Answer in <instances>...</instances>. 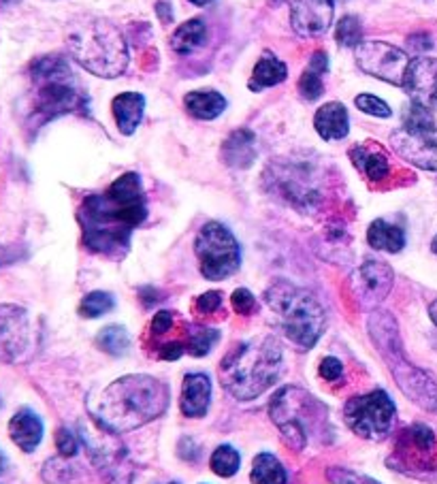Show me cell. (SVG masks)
<instances>
[{
  "label": "cell",
  "instance_id": "obj_27",
  "mask_svg": "<svg viewBox=\"0 0 437 484\" xmlns=\"http://www.w3.org/2000/svg\"><path fill=\"white\" fill-rule=\"evenodd\" d=\"M367 241L373 250L384 252H402L405 248V233L397 224L386 222V220H373L367 230Z\"/></svg>",
  "mask_w": 437,
  "mask_h": 484
},
{
  "label": "cell",
  "instance_id": "obj_36",
  "mask_svg": "<svg viewBox=\"0 0 437 484\" xmlns=\"http://www.w3.org/2000/svg\"><path fill=\"white\" fill-rule=\"evenodd\" d=\"M230 301H233L235 312L241 314V316L252 314L256 309L254 294L247 291V288H237V291L233 293V297H230Z\"/></svg>",
  "mask_w": 437,
  "mask_h": 484
},
{
  "label": "cell",
  "instance_id": "obj_16",
  "mask_svg": "<svg viewBox=\"0 0 437 484\" xmlns=\"http://www.w3.org/2000/svg\"><path fill=\"white\" fill-rule=\"evenodd\" d=\"M109 435L112 431L107 429H103V435H97L92 440L86 435L94 465L105 473L109 484H130V470H124V450H118V444L109 440Z\"/></svg>",
  "mask_w": 437,
  "mask_h": 484
},
{
  "label": "cell",
  "instance_id": "obj_10",
  "mask_svg": "<svg viewBox=\"0 0 437 484\" xmlns=\"http://www.w3.org/2000/svg\"><path fill=\"white\" fill-rule=\"evenodd\" d=\"M356 65L367 75L382 79L393 86H403L410 58L399 47L382 43V41H365L355 47Z\"/></svg>",
  "mask_w": 437,
  "mask_h": 484
},
{
  "label": "cell",
  "instance_id": "obj_25",
  "mask_svg": "<svg viewBox=\"0 0 437 484\" xmlns=\"http://www.w3.org/2000/svg\"><path fill=\"white\" fill-rule=\"evenodd\" d=\"M329 68V58H326L324 51H316L309 60V66L305 68L301 79H299V92L305 101L314 103L323 97L324 92V83H323V75Z\"/></svg>",
  "mask_w": 437,
  "mask_h": 484
},
{
  "label": "cell",
  "instance_id": "obj_46",
  "mask_svg": "<svg viewBox=\"0 0 437 484\" xmlns=\"http://www.w3.org/2000/svg\"><path fill=\"white\" fill-rule=\"evenodd\" d=\"M4 4H13V3H18V0H3Z\"/></svg>",
  "mask_w": 437,
  "mask_h": 484
},
{
  "label": "cell",
  "instance_id": "obj_19",
  "mask_svg": "<svg viewBox=\"0 0 437 484\" xmlns=\"http://www.w3.org/2000/svg\"><path fill=\"white\" fill-rule=\"evenodd\" d=\"M350 158L356 165V169H361L363 176H365L370 182L386 180L388 173H391V162H388V158L382 152V147L376 144L355 145L350 150Z\"/></svg>",
  "mask_w": 437,
  "mask_h": 484
},
{
  "label": "cell",
  "instance_id": "obj_32",
  "mask_svg": "<svg viewBox=\"0 0 437 484\" xmlns=\"http://www.w3.org/2000/svg\"><path fill=\"white\" fill-rule=\"evenodd\" d=\"M239 463H241V457L233 446H218V449L214 450L209 465H212L214 473H218V476L230 478L239 472Z\"/></svg>",
  "mask_w": 437,
  "mask_h": 484
},
{
  "label": "cell",
  "instance_id": "obj_41",
  "mask_svg": "<svg viewBox=\"0 0 437 484\" xmlns=\"http://www.w3.org/2000/svg\"><path fill=\"white\" fill-rule=\"evenodd\" d=\"M18 250L15 248H7V246H0V267L9 265V262L18 261Z\"/></svg>",
  "mask_w": 437,
  "mask_h": 484
},
{
  "label": "cell",
  "instance_id": "obj_11",
  "mask_svg": "<svg viewBox=\"0 0 437 484\" xmlns=\"http://www.w3.org/2000/svg\"><path fill=\"white\" fill-rule=\"evenodd\" d=\"M73 73L58 77L35 79L36 83V98H35V113L36 118L54 120L58 115L77 112L83 105V97L77 92V88L71 83Z\"/></svg>",
  "mask_w": 437,
  "mask_h": 484
},
{
  "label": "cell",
  "instance_id": "obj_22",
  "mask_svg": "<svg viewBox=\"0 0 437 484\" xmlns=\"http://www.w3.org/2000/svg\"><path fill=\"white\" fill-rule=\"evenodd\" d=\"M145 98L137 92H122L113 98V115L115 124H118L120 133L133 135L139 126L141 118H144Z\"/></svg>",
  "mask_w": 437,
  "mask_h": 484
},
{
  "label": "cell",
  "instance_id": "obj_9",
  "mask_svg": "<svg viewBox=\"0 0 437 484\" xmlns=\"http://www.w3.org/2000/svg\"><path fill=\"white\" fill-rule=\"evenodd\" d=\"M314 402L316 399L294 386L284 388L271 402V418L280 427L286 444H291L294 450H301L308 441V427L316 418Z\"/></svg>",
  "mask_w": 437,
  "mask_h": 484
},
{
  "label": "cell",
  "instance_id": "obj_1",
  "mask_svg": "<svg viewBox=\"0 0 437 484\" xmlns=\"http://www.w3.org/2000/svg\"><path fill=\"white\" fill-rule=\"evenodd\" d=\"M147 205L137 173H124L107 191L90 194L79 207V224L88 250L109 259H122L130 235L145 220Z\"/></svg>",
  "mask_w": 437,
  "mask_h": 484
},
{
  "label": "cell",
  "instance_id": "obj_45",
  "mask_svg": "<svg viewBox=\"0 0 437 484\" xmlns=\"http://www.w3.org/2000/svg\"><path fill=\"white\" fill-rule=\"evenodd\" d=\"M431 248H433V252L437 254V235H435V239H433V244H431Z\"/></svg>",
  "mask_w": 437,
  "mask_h": 484
},
{
  "label": "cell",
  "instance_id": "obj_24",
  "mask_svg": "<svg viewBox=\"0 0 437 484\" xmlns=\"http://www.w3.org/2000/svg\"><path fill=\"white\" fill-rule=\"evenodd\" d=\"M288 77V66L271 51H265L261 56V60L256 62L254 73L250 77V90L261 92L265 88H273L277 83H282Z\"/></svg>",
  "mask_w": 437,
  "mask_h": 484
},
{
  "label": "cell",
  "instance_id": "obj_7",
  "mask_svg": "<svg viewBox=\"0 0 437 484\" xmlns=\"http://www.w3.org/2000/svg\"><path fill=\"white\" fill-rule=\"evenodd\" d=\"M194 252L201 262V273L214 282L233 276L241 265L239 244L233 233L220 222H207L199 230Z\"/></svg>",
  "mask_w": 437,
  "mask_h": 484
},
{
  "label": "cell",
  "instance_id": "obj_17",
  "mask_svg": "<svg viewBox=\"0 0 437 484\" xmlns=\"http://www.w3.org/2000/svg\"><path fill=\"white\" fill-rule=\"evenodd\" d=\"M403 88L416 105L431 109L437 105V60L433 58H416L410 60Z\"/></svg>",
  "mask_w": 437,
  "mask_h": 484
},
{
  "label": "cell",
  "instance_id": "obj_15",
  "mask_svg": "<svg viewBox=\"0 0 437 484\" xmlns=\"http://www.w3.org/2000/svg\"><path fill=\"white\" fill-rule=\"evenodd\" d=\"M333 0H293L291 24L299 36H320L333 22Z\"/></svg>",
  "mask_w": 437,
  "mask_h": 484
},
{
  "label": "cell",
  "instance_id": "obj_40",
  "mask_svg": "<svg viewBox=\"0 0 437 484\" xmlns=\"http://www.w3.org/2000/svg\"><path fill=\"white\" fill-rule=\"evenodd\" d=\"M341 373H344V365H341V361L335 359V356H326V359L320 363V376H323L324 380L333 382L341 376Z\"/></svg>",
  "mask_w": 437,
  "mask_h": 484
},
{
  "label": "cell",
  "instance_id": "obj_44",
  "mask_svg": "<svg viewBox=\"0 0 437 484\" xmlns=\"http://www.w3.org/2000/svg\"><path fill=\"white\" fill-rule=\"evenodd\" d=\"M4 467H7V459L3 457V452H0V473L4 472Z\"/></svg>",
  "mask_w": 437,
  "mask_h": 484
},
{
  "label": "cell",
  "instance_id": "obj_42",
  "mask_svg": "<svg viewBox=\"0 0 437 484\" xmlns=\"http://www.w3.org/2000/svg\"><path fill=\"white\" fill-rule=\"evenodd\" d=\"M429 314H431V320H433V323L437 324V301H435V303H431Z\"/></svg>",
  "mask_w": 437,
  "mask_h": 484
},
{
  "label": "cell",
  "instance_id": "obj_12",
  "mask_svg": "<svg viewBox=\"0 0 437 484\" xmlns=\"http://www.w3.org/2000/svg\"><path fill=\"white\" fill-rule=\"evenodd\" d=\"M391 145L403 160L418 169L437 171V129L425 126V129H403L394 130L391 135Z\"/></svg>",
  "mask_w": 437,
  "mask_h": 484
},
{
  "label": "cell",
  "instance_id": "obj_14",
  "mask_svg": "<svg viewBox=\"0 0 437 484\" xmlns=\"http://www.w3.org/2000/svg\"><path fill=\"white\" fill-rule=\"evenodd\" d=\"M30 346V320L20 305H0V363L22 359Z\"/></svg>",
  "mask_w": 437,
  "mask_h": 484
},
{
  "label": "cell",
  "instance_id": "obj_18",
  "mask_svg": "<svg viewBox=\"0 0 437 484\" xmlns=\"http://www.w3.org/2000/svg\"><path fill=\"white\" fill-rule=\"evenodd\" d=\"M212 402V382L205 373H188L182 388V412L188 418H199L207 412Z\"/></svg>",
  "mask_w": 437,
  "mask_h": 484
},
{
  "label": "cell",
  "instance_id": "obj_37",
  "mask_svg": "<svg viewBox=\"0 0 437 484\" xmlns=\"http://www.w3.org/2000/svg\"><path fill=\"white\" fill-rule=\"evenodd\" d=\"M220 308H222V293H218V291L201 294V297L197 299V303H194V309H197V312L203 314V316H209V314L218 312Z\"/></svg>",
  "mask_w": 437,
  "mask_h": 484
},
{
  "label": "cell",
  "instance_id": "obj_39",
  "mask_svg": "<svg viewBox=\"0 0 437 484\" xmlns=\"http://www.w3.org/2000/svg\"><path fill=\"white\" fill-rule=\"evenodd\" d=\"M56 446H58V452H60L62 457H73L77 452L75 435H73L71 431L60 429L56 433Z\"/></svg>",
  "mask_w": 437,
  "mask_h": 484
},
{
  "label": "cell",
  "instance_id": "obj_20",
  "mask_svg": "<svg viewBox=\"0 0 437 484\" xmlns=\"http://www.w3.org/2000/svg\"><path fill=\"white\" fill-rule=\"evenodd\" d=\"M9 433L24 452H33L43 440V423L33 410H20L9 423Z\"/></svg>",
  "mask_w": 437,
  "mask_h": 484
},
{
  "label": "cell",
  "instance_id": "obj_30",
  "mask_svg": "<svg viewBox=\"0 0 437 484\" xmlns=\"http://www.w3.org/2000/svg\"><path fill=\"white\" fill-rule=\"evenodd\" d=\"M218 340H220L218 331L186 324V340H183V348H186L188 355L192 356H205L215 344H218Z\"/></svg>",
  "mask_w": 437,
  "mask_h": 484
},
{
  "label": "cell",
  "instance_id": "obj_38",
  "mask_svg": "<svg viewBox=\"0 0 437 484\" xmlns=\"http://www.w3.org/2000/svg\"><path fill=\"white\" fill-rule=\"evenodd\" d=\"M173 324H176V314L158 312L154 316V320H152L150 331H152V335H154V338H160V335H165L173 329Z\"/></svg>",
  "mask_w": 437,
  "mask_h": 484
},
{
  "label": "cell",
  "instance_id": "obj_33",
  "mask_svg": "<svg viewBox=\"0 0 437 484\" xmlns=\"http://www.w3.org/2000/svg\"><path fill=\"white\" fill-rule=\"evenodd\" d=\"M363 39V26L361 20L356 15H344L339 20L335 28V41L346 50H355L356 45H361Z\"/></svg>",
  "mask_w": 437,
  "mask_h": 484
},
{
  "label": "cell",
  "instance_id": "obj_5",
  "mask_svg": "<svg viewBox=\"0 0 437 484\" xmlns=\"http://www.w3.org/2000/svg\"><path fill=\"white\" fill-rule=\"evenodd\" d=\"M265 301L276 318V324L293 344L312 348L326 327V314L312 293L291 282H273L265 293Z\"/></svg>",
  "mask_w": 437,
  "mask_h": 484
},
{
  "label": "cell",
  "instance_id": "obj_26",
  "mask_svg": "<svg viewBox=\"0 0 437 484\" xmlns=\"http://www.w3.org/2000/svg\"><path fill=\"white\" fill-rule=\"evenodd\" d=\"M183 105H186V112L197 120H214L226 109L224 97L215 90L188 92Z\"/></svg>",
  "mask_w": 437,
  "mask_h": 484
},
{
  "label": "cell",
  "instance_id": "obj_4",
  "mask_svg": "<svg viewBox=\"0 0 437 484\" xmlns=\"http://www.w3.org/2000/svg\"><path fill=\"white\" fill-rule=\"evenodd\" d=\"M68 54L92 75L113 79L129 68V45L124 35L107 20H79L66 33Z\"/></svg>",
  "mask_w": 437,
  "mask_h": 484
},
{
  "label": "cell",
  "instance_id": "obj_43",
  "mask_svg": "<svg viewBox=\"0 0 437 484\" xmlns=\"http://www.w3.org/2000/svg\"><path fill=\"white\" fill-rule=\"evenodd\" d=\"M192 4H197V7H205V4H209V3H214V0H191Z\"/></svg>",
  "mask_w": 437,
  "mask_h": 484
},
{
  "label": "cell",
  "instance_id": "obj_31",
  "mask_svg": "<svg viewBox=\"0 0 437 484\" xmlns=\"http://www.w3.org/2000/svg\"><path fill=\"white\" fill-rule=\"evenodd\" d=\"M97 344L101 346V350L107 352L112 356H124L130 348V335L129 331L120 324H112V327H105L98 333Z\"/></svg>",
  "mask_w": 437,
  "mask_h": 484
},
{
  "label": "cell",
  "instance_id": "obj_6",
  "mask_svg": "<svg viewBox=\"0 0 437 484\" xmlns=\"http://www.w3.org/2000/svg\"><path fill=\"white\" fill-rule=\"evenodd\" d=\"M370 333L373 344L378 346L380 355L391 365V371L399 388L414 403H418L420 408L429 410V412H437V382L431 380L425 371L416 370L414 365L403 361L402 341H399L397 324H394L393 316L386 312L371 314Z\"/></svg>",
  "mask_w": 437,
  "mask_h": 484
},
{
  "label": "cell",
  "instance_id": "obj_3",
  "mask_svg": "<svg viewBox=\"0 0 437 484\" xmlns=\"http://www.w3.org/2000/svg\"><path fill=\"white\" fill-rule=\"evenodd\" d=\"M282 371V346L273 335L235 346L220 363V380L239 402L258 397Z\"/></svg>",
  "mask_w": 437,
  "mask_h": 484
},
{
  "label": "cell",
  "instance_id": "obj_34",
  "mask_svg": "<svg viewBox=\"0 0 437 484\" xmlns=\"http://www.w3.org/2000/svg\"><path fill=\"white\" fill-rule=\"evenodd\" d=\"M115 305V299L109 293L105 291H94L83 299L82 305H79V314L83 318H98V316L112 312Z\"/></svg>",
  "mask_w": 437,
  "mask_h": 484
},
{
  "label": "cell",
  "instance_id": "obj_8",
  "mask_svg": "<svg viewBox=\"0 0 437 484\" xmlns=\"http://www.w3.org/2000/svg\"><path fill=\"white\" fill-rule=\"evenodd\" d=\"M344 418L347 427L365 440L380 441L391 433L394 423V403L384 391L352 397L346 403Z\"/></svg>",
  "mask_w": 437,
  "mask_h": 484
},
{
  "label": "cell",
  "instance_id": "obj_35",
  "mask_svg": "<svg viewBox=\"0 0 437 484\" xmlns=\"http://www.w3.org/2000/svg\"><path fill=\"white\" fill-rule=\"evenodd\" d=\"M356 107L361 109L363 113L373 115V118H391V107L382 101V98L373 97V94H359L356 97Z\"/></svg>",
  "mask_w": 437,
  "mask_h": 484
},
{
  "label": "cell",
  "instance_id": "obj_13",
  "mask_svg": "<svg viewBox=\"0 0 437 484\" xmlns=\"http://www.w3.org/2000/svg\"><path fill=\"white\" fill-rule=\"evenodd\" d=\"M352 297L359 303V308H376L388 297L393 288V269L386 262L367 261L347 280Z\"/></svg>",
  "mask_w": 437,
  "mask_h": 484
},
{
  "label": "cell",
  "instance_id": "obj_23",
  "mask_svg": "<svg viewBox=\"0 0 437 484\" xmlns=\"http://www.w3.org/2000/svg\"><path fill=\"white\" fill-rule=\"evenodd\" d=\"M222 156L226 165L235 167V169H247L254 162V133L250 130H235L229 139L224 141Z\"/></svg>",
  "mask_w": 437,
  "mask_h": 484
},
{
  "label": "cell",
  "instance_id": "obj_2",
  "mask_svg": "<svg viewBox=\"0 0 437 484\" xmlns=\"http://www.w3.org/2000/svg\"><path fill=\"white\" fill-rule=\"evenodd\" d=\"M171 391L158 378L135 373L109 384L90 402V414L103 429L112 433H129L167 412Z\"/></svg>",
  "mask_w": 437,
  "mask_h": 484
},
{
  "label": "cell",
  "instance_id": "obj_28",
  "mask_svg": "<svg viewBox=\"0 0 437 484\" xmlns=\"http://www.w3.org/2000/svg\"><path fill=\"white\" fill-rule=\"evenodd\" d=\"M207 39V28H205L203 20L194 18L188 20L186 24H182L176 33L171 35L168 43L176 54H192L194 50H199Z\"/></svg>",
  "mask_w": 437,
  "mask_h": 484
},
{
  "label": "cell",
  "instance_id": "obj_29",
  "mask_svg": "<svg viewBox=\"0 0 437 484\" xmlns=\"http://www.w3.org/2000/svg\"><path fill=\"white\" fill-rule=\"evenodd\" d=\"M252 482L254 484H286L288 476L286 470L277 457H273L271 452H261L252 463Z\"/></svg>",
  "mask_w": 437,
  "mask_h": 484
},
{
  "label": "cell",
  "instance_id": "obj_21",
  "mask_svg": "<svg viewBox=\"0 0 437 484\" xmlns=\"http://www.w3.org/2000/svg\"><path fill=\"white\" fill-rule=\"evenodd\" d=\"M314 126L318 135L326 141H339L344 139L350 130V120L347 112L341 103H326L316 112Z\"/></svg>",
  "mask_w": 437,
  "mask_h": 484
},
{
  "label": "cell",
  "instance_id": "obj_47",
  "mask_svg": "<svg viewBox=\"0 0 437 484\" xmlns=\"http://www.w3.org/2000/svg\"><path fill=\"white\" fill-rule=\"evenodd\" d=\"M171 484H177V482H171Z\"/></svg>",
  "mask_w": 437,
  "mask_h": 484
}]
</instances>
